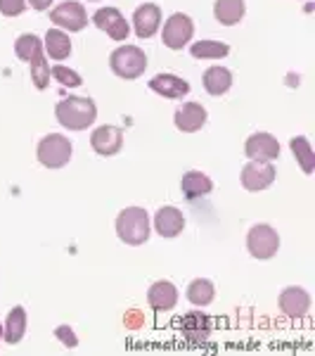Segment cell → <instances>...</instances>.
<instances>
[{
	"label": "cell",
	"mask_w": 315,
	"mask_h": 356,
	"mask_svg": "<svg viewBox=\"0 0 315 356\" xmlns=\"http://www.w3.org/2000/svg\"><path fill=\"white\" fill-rule=\"evenodd\" d=\"M31 3L33 10H38V13H43V10H48L50 5H53V0H28Z\"/></svg>",
	"instance_id": "1f68e13d"
},
{
	"label": "cell",
	"mask_w": 315,
	"mask_h": 356,
	"mask_svg": "<svg viewBox=\"0 0 315 356\" xmlns=\"http://www.w3.org/2000/svg\"><path fill=\"white\" fill-rule=\"evenodd\" d=\"M190 53L197 60H221V57L230 53V45L221 41H197L190 48Z\"/></svg>",
	"instance_id": "484cf974"
},
{
	"label": "cell",
	"mask_w": 315,
	"mask_h": 356,
	"mask_svg": "<svg viewBox=\"0 0 315 356\" xmlns=\"http://www.w3.org/2000/svg\"><path fill=\"white\" fill-rule=\"evenodd\" d=\"M216 297V290H214V283L206 278H197L190 283V288H187V300H190L194 307H206V304H211Z\"/></svg>",
	"instance_id": "d4e9b609"
},
{
	"label": "cell",
	"mask_w": 315,
	"mask_h": 356,
	"mask_svg": "<svg viewBox=\"0 0 315 356\" xmlns=\"http://www.w3.org/2000/svg\"><path fill=\"white\" fill-rule=\"evenodd\" d=\"M0 340H3V328H0Z\"/></svg>",
	"instance_id": "d6a6232c"
},
{
	"label": "cell",
	"mask_w": 315,
	"mask_h": 356,
	"mask_svg": "<svg viewBox=\"0 0 315 356\" xmlns=\"http://www.w3.org/2000/svg\"><path fill=\"white\" fill-rule=\"evenodd\" d=\"M244 0H216L214 5V17L216 22H221L223 26H235L244 19Z\"/></svg>",
	"instance_id": "d6986e66"
},
{
	"label": "cell",
	"mask_w": 315,
	"mask_h": 356,
	"mask_svg": "<svg viewBox=\"0 0 315 356\" xmlns=\"http://www.w3.org/2000/svg\"><path fill=\"white\" fill-rule=\"evenodd\" d=\"M150 88L157 95L169 97V100H178V97H185L190 93V83L180 76H173V74H157L150 81Z\"/></svg>",
	"instance_id": "9a60e30c"
},
{
	"label": "cell",
	"mask_w": 315,
	"mask_h": 356,
	"mask_svg": "<svg viewBox=\"0 0 315 356\" xmlns=\"http://www.w3.org/2000/svg\"><path fill=\"white\" fill-rule=\"evenodd\" d=\"M273 181H275V166L271 162H256V159H251V164L242 169V186L249 193L266 191Z\"/></svg>",
	"instance_id": "9c48e42d"
},
{
	"label": "cell",
	"mask_w": 315,
	"mask_h": 356,
	"mask_svg": "<svg viewBox=\"0 0 315 356\" xmlns=\"http://www.w3.org/2000/svg\"><path fill=\"white\" fill-rule=\"evenodd\" d=\"M244 152H247L249 159H256V162H273V159L280 157V143L271 134H254L244 145Z\"/></svg>",
	"instance_id": "8fae6325"
},
{
	"label": "cell",
	"mask_w": 315,
	"mask_h": 356,
	"mask_svg": "<svg viewBox=\"0 0 315 356\" xmlns=\"http://www.w3.org/2000/svg\"><path fill=\"white\" fill-rule=\"evenodd\" d=\"M247 247L254 259H273L280 250V235L275 228L259 223L254 226L247 235Z\"/></svg>",
	"instance_id": "5b68a950"
},
{
	"label": "cell",
	"mask_w": 315,
	"mask_h": 356,
	"mask_svg": "<svg viewBox=\"0 0 315 356\" xmlns=\"http://www.w3.org/2000/svg\"><path fill=\"white\" fill-rule=\"evenodd\" d=\"M192 33H194V24L187 15L182 13H176L166 19L164 24V31H162V38H164V45L171 50H182L187 43L192 41Z\"/></svg>",
	"instance_id": "8992f818"
},
{
	"label": "cell",
	"mask_w": 315,
	"mask_h": 356,
	"mask_svg": "<svg viewBox=\"0 0 315 356\" xmlns=\"http://www.w3.org/2000/svg\"><path fill=\"white\" fill-rule=\"evenodd\" d=\"M24 332H26V312H24V307H15L12 312L8 314V318H5L3 340L10 344H17V342H22Z\"/></svg>",
	"instance_id": "603a6c76"
},
{
	"label": "cell",
	"mask_w": 315,
	"mask_h": 356,
	"mask_svg": "<svg viewBox=\"0 0 315 356\" xmlns=\"http://www.w3.org/2000/svg\"><path fill=\"white\" fill-rule=\"evenodd\" d=\"M50 76H55L62 86H69V88H76V86H81V76H78L76 72H71V69L62 67V65L50 69Z\"/></svg>",
	"instance_id": "f1b7e54d"
},
{
	"label": "cell",
	"mask_w": 315,
	"mask_h": 356,
	"mask_svg": "<svg viewBox=\"0 0 315 356\" xmlns=\"http://www.w3.org/2000/svg\"><path fill=\"white\" fill-rule=\"evenodd\" d=\"M147 304H150L154 312H171L178 304V290L169 280H159L147 292Z\"/></svg>",
	"instance_id": "2e32d148"
},
{
	"label": "cell",
	"mask_w": 315,
	"mask_h": 356,
	"mask_svg": "<svg viewBox=\"0 0 315 356\" xmlns=\"http://www.w3.org/2000/svg\"><path fill=\"white\" fill-rule=\"evenodd\" d=\"M159 24H162V10H159V5L145 3L135 10L133 29L140 38H152L159 31Z\"/></svg>",
	"instance_id": "7c38bea8"
},
{
	"label": "cell",
	"mask_w": 315,
	"mask_h": 356,
	"mask_svg": "<svg viewBox=\"0 0 315 356\" xmlns=\"http://www.w3.org/2000/svg\"><path fill=\"white\" fill-rule=\"evenodd\" d=\"M110 67L121 79H137L147 69V55L137 45H121L110 57Z\"/></svg>",
	"instance_id": "3957f363"
},
{
	"label": "cell",
	"mask_w": 315,
	"mask_h": 356,
	"mask_svg": "<svg viewBox=\"0 0 315 356\" xmlns=\"http://www.w3.org/2000/svg\"><path fill=\"white\" fill-rule=\"evenodd\" d=\"M180 191L187 200H197L214 191V183H211V178L202 174V171H187L180 181Z\"/></svg>",
	"instance_id": "ffe728a7"
},
{
	"label": "cell",
	"mask_w": 315,
	"mask_h": 356,
	"mask_svg": "<svg viewBox=\"0 0 315 356\" xmlns=\"http://www.w3.org/2000/svg\"><path fill=\"white\" fill-rule=\"evenodd\" d=\"M26 8V0H0V13L5 17H19Z\"/></svg>",
	"instance_id": "f546056e"
},
{
	"label": "cell",
	"mask_w": 315,
	"mask_h": 356,
	"mask_svg": "<svg viewBox=\"0 0 315 356\" xmlns=\"http://www.w3.org/2000/svg\"><path fill=\"white\" fill-rule=\"evenodd\" d=\"M50 19H53L55 26L65 29V31H83L88 26V15H85V8L76 0H67V3L57 5V8L50 13Z\"/></svg>",
	"instance_id": "52a82bcc"
},
{
	"label": "cell",
	"mask_w": 315,
	"mask_h": 356,
	"mask_svg": "<svg viewBox=\"0 0 315 356\" xmlns=\"http://www.w3.org/2000/svg\"><path fill=\"white\" fill-rule=\"evenodd\" d=\"M15 53H17L19 60L31 62V60H36V57H41L45 53V50H43V41L38 36H33V33H24V36L17 38Z\"/></svg>",
	"instance_id": "cb8c5ba5"
},
{
	"label": "cell",
	"mask_w": 315,
	"mask_h": 356,
	"mask_svg": "<svg viewBox=\"0 0 315 356\" xmlns=\"http://www.w3.org/2000/svg\"><path fill=\"white\" fill-rule=\"evenodd\" d=\"M206 124V110L199 102H185L178 112H176V126L182 134H194Z\"/></svg>",
	"instance_id": "e0dca14e"
},
{
	"label": "cell",
	"mask_w": 315,
	"mask_h": 356,
	"mask_svg": "<svg viewBox=\"0 0 315 356\" xmlns=\"http://www.w3.org/2000/svg\"><path fill=\"white\" fill-rule=\"evenodd\" d=\"M154 228L162 238H178L185 228V216L176 207H162L154 216Z\"/></svg>",
	"instance_id": "5bb4252c"
},
{
	"label": "cell",
	"mask_w": 315,
	"mask_h": 356,
	"mask_svg": "<svg viewBox=\"0 0 315 356\" xmlns=\"http://www.w3.org/2000/svg\"><path fill=\"white\" fill-rule=\"evenodd\" d=\"M90 145H93V150L97 154H102V157H112V154H117L121 150L124 131L119 129V126H100V129H95L93 136H90Z\"/></svg>",
	"instance_id": "30bf717a"
},
{
	"label": "cell",
	"mask_w": 315,
	"mask_h": 356,
	"mask_svg": "<svg viewBox=\"0 0 315 356\" xmlns=\"http://www.w3.org/2000/svg\"><path fill=\"white\" fill-rule=\"evenodd\" d=\"M55 117L65 129L69 131H83L95 122L97 117V107L90 97H65L60 105L55 107Z\"/></svg>",
	"instance_id": "6da1fadb"
},
{
	"label": "cell",
	"mask_w": 315,
	"mask_h": 356,
	"mask_svg": "<svg viewBox=\"0 0 315 356\" xmlns=\"http://www.w3.org/2000/svg\"><path fill=\"white\" fill-rule=\"evenodd\" d=\"M31 65V81L36 86L38 90H43L45 86L50 81V67H48V60H45V53L41 57H36V60L28 62Z\"/></svg>",
	"instance_id": "83f0119b"
},
{
	"label": "cell",
	"mask_w": 315,
	"mask_h": 356,
	"mask_svg": "<svg viewBox=\"0 0 315 356\" xmlns=\"http://www.w3.org/2000/svg\"><path fill=\"white\" fill-rule=\"evenodd\" d=\"M55 335L60 337L62 342L67 344V347H76L78 340H76V335H74V330L69 328V325H60V328L55 330Z\"/></svg>",
	"instance_id": "4dcf8cb0"
},
{
	"label": "cell",
	"mask_w": 315,
	"mask_h": 356,
	"mask_svg": "<svg viewBox=\"0 0 315 356\" xmlns=\"http://www.w3.org/2000/svg\"><path fill=\"white\" fill-rule=\"evenodd\" d=\"M232 86V74L225 67H209L204 74V88L209 95H225Z\"/></svg>",
	"instance_id": "7402d4cb"
},
{
	"label": "cell",
	"mask_w": 315,
	"mask_h": 356,
	"mask_svg": "<svg viewBox=\"0 0 315 356\" xmlns=\"http://www.w3.org/2000/svg\"><path fill=\"white\" fill-rule=\"evenodd\" d=\"M117 235L126 245H142L150 238V216L140 207H128L117 216Z\"/></svg>",
	"instance_id": "7a4b0ae2"
},
{
	"label": "cell",
	"mask_w": 315,
	"mask_h": 356,
	"mask_svg": "<svg viewBox=\"0 0 315 356\" xmlns=\"http://www.w3.org/2000/svg\"><path fill=\"white\" fill-rule=\"evenodd\" d=\"M180 332L185 335V340L190 342H204L211 335V323L209 316L202 312H190L182 316L180 321Z\"/></svg>",
	"instance_id": "ac0fdd59"
},
{
	"label": "cell",
	"mask_w": 315,
	"mask_h": 356,
	"mask_svg": "<svg viewBox=\"0 0 315 356\" xmlns=\"http://www.w3.org/2000/svg\"><path fill=\"white\" fill-rule=\"evenodd\" d=\"M71 159V143L62 134H50L38 143V162L48 169H62Z\"/></svg>",
	"instance_id": "277c9868"
},
{
	"label": "cell",
	"mask_w": 315,
	"mask_h": 356,
	"mask_svg": "<svg viewBox=\"0 0 315 356\" xmlns=\"http://www.w3.org/2000/svg\"><path fill=\"white\" fill-rule=\"evenodd\" d=\"M289 145H291V152H294L296 162L301 164L303 174H313L315 157H313V147H311V143H308V138L306 136H296V138H291Z\"/></svg>",
	"instance_id": "4316f807"
},
{
	"label": "cell",
	"mask_w": 315,
	"mask_h": 356,
	"mask_svg": "<svg viewBox=\"0 0 315 356\" xmlns=\"http://www.w3.org/2000/svg\"><path fill=\"white\" fill-rule=\"evenodd\" d=\"M43 50H45V55H50V60L62 62L71 55V41H69V36L65 31H60V29H50V31L45 33Z\"/></svg>",
	"instance_id": "44dd1931"
},
{
	"label": "cell",
	"mask_w": 315,
	"mask_h": 356,
	"mask_svg": "<svg viewBox=\"0 0 315 356\" xmlns=\"http://www.w3.org/2000/svg\"><path fill=\"white\" fill-rule=\"evenodd\" d=\"M93 22H95V26L100 29V31H105L107 36L112 38V41H126V38H128V33H130L128 22H126V17L119 13L117 8L97 10Z\"/></svg>",
	"instance_id": "ba28073f"
},
{
	"label": "cell",
	"mask_w": 315,
	"mask_h": 356,
	"mask_svg": "<svg viewBox=\"0 0 315 356\" xmlns=\"http://www.w3.org/2000/svg\"><path fill=\"white\" fill-rule=\"evenodd\" d=\"M311 309V295L303 288H287L280 295V312L289 318H301Z\"/></svg>",
	"instance_id": "4fadbf2b"
}]
</instances>
